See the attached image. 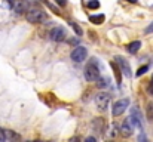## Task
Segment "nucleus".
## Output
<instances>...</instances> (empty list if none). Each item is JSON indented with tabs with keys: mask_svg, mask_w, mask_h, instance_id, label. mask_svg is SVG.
I'll list each match as a JSON object with an SVG mask.
<instances>
[{
	"mask_svg": "<svg viewBox=\"0 0 153 142\" xmlns=\"http://www.w3.org/2000/svg\"><path fill=\"white\" fill-rule=\"evenodd\" d=\"M129 3H137V0H128Z\"/></svg>",
	"mask_w": 153,
	"mask_h": 142,
	"instance_id": "nucleus-23",
	"label": "nucleus"
},
{
	"mask_svg": "<svg viewBox=\"0 0 153 142\" xmlns=\"http://www.w3.org/2000/svg\"><path fill=\"white\" fill-rule=\"evenodd\" d=\"M4 135H6V141H9V139H19V136L12 133L10 130H4Z\"/></svg>",
	"mask_w": 153,
	"mask_h": 142,
	"instance_id": "nucleus-17",
	"label": "nucleus"
},
{
	"mask_svg": "<svg viewBox=\"0 0 153 142\" xmlns=\"http://www.w3.org/2000/svg\"><path fill=\"white\" fill-rule=\"evenodd\" d=\"M85 141H97V138H92V136H91V138H86Z\"/></svg>",
	"mask_w": 153,
	"mask_h": 142,
	"instance_id": "nucleus-22",
	"label": "nucleus"
},
{
	"mask_svg": "<svg viewBox=\"0 0 153 142\" xmlns=\"http://www.w3.org/2000/svg\"><path fill=\"white\" fill-rule=\"evenodd\" d=\"M129 121L134 127H138L140 130H143V124H141V114L137 108H132L131 110V117H129Z\"/></svg>",
	"mask_w": 153,
	"mask_h": 142,
	"instance_id": "nucleus-8",
	"label": "nucleus"
},
{
	"mask_svg": "<svg viewBox=\"0 0 153 142\" xmlns=\"http://www.w3.org/2000/svg\"><path fill=\"white\" fill-rule=\"evenodd\" d=\"M83 76L88 82H97L100 79V67H98V61L97 59H91L88 62V65L85 67Z\"/></svg>",
	"mask_w": 153,
	"mask_h": 142,
	"instance_id": "nucleus-1",
	"label": "nucleus"
},
{
	"mask_svg": "<svg viewBox=\"0 0 153 142\" xmlns=\"http://www.w3.org/2000/svg\"><path fill=\"white\" fill-rule=\"evenodd\" d=\"M97 86H98V88H101V89L107 88V86H108V79H107V77H101V76H100V79L97 80Z\"/></svg>",
	"mask_w": 153,
	"mask_h": 142,
	"instance_id": "nucleus-14",
	"label": "nucleus"
},
{
	"mask_svg": "<svg viewBox=\"0 0 153 142\" xmlns=\"http://www.w3.org/2000/svg\"><path fill=\"white\" fill-rule=\"evenodd\" d=\"M104 19H105V16L104 15H91L89 16V21L92 22V24H97V25H100L104 22Z\"/></svg>",
	"mask_w": 153,
	"mask_h": 142,
	"instance_id": "nucleus-12",
	"label": "nucleus"
},
{
	"mask_svg": "<svg viewBox=\"0 0 153 142\" xmlns=\"http://www.w3.org/2000/svg\"><path fill=\"white\" fill-rule=\"evenodd\" d=\"M12 7L16 13H25L28 10V1L27 0H13L12 1Z\"/></svg>",
	"mask_w": 153,
	"mask_h": 142,
	"instance_id": "nucleus-9",
	"label": "nucleus"
},
{
	"mask_svg": "<svg viewBox=\"0 0 153 142\" xmlns=\"http://www.w3.org/2000/svg\"><path fill=\"white\" fill-rule=\"evenodd\" d=\"M86 56H88V50H86V47H83V46L74 47L71 50V53H70V58L74 62H83L86 59Z\"/></svg>",
	"mask_w": 153,
	"mask_h": 142,
	"instance_id": "nucleus-4",
	"label": "nucleus"
},
{
	"mask_svg": "<svg viewBox=\"0 0 153 142\" xmlns=\"http://www.w3.org/2000/svg\"><path fill=\"white\" fill-rule=\"evenodd\" d=\"M128 107H129V99H128V98H123V99L116 101V102L113 104V108H111L113 117H119L120 114H123Z\"/></svg>",
	"mask_w": 153,
	"mask_h": 142,
	"instance_id": "nucleus-3",
	"label": "nucleus"
},
{
	"mask_svg": "<svg viewBox=\"0 0 153 142\" xmlns=\"http://www.w3.org/2000/svg\"><path fill=\"white\" fill-rule=\"evenodd\" d=\"M86 6H88L89 9H98V7H100V1H98V0H89Z\"/></svg>",
	"mask_w": 153,
	"mask_h": 142,
	"instance_id": "nucleus-16",
	"label": "nucleus"
},
{
	"mask_svg": "<svg viewBox=\"0 0 153 142\" xmlns=\"http://www.w3.org/2000/svg\"><path fill=\"white\" fill-rule=\"evenodd\" d=\"M116 64L119 65L120 71H122V73H123L126 77H132L131 67H129V64H128V61H126L125 58H122V56H116Z\"/></svg>",
	"mask_w": 153,
	"mask_h": 142,
	"instance_id": "nucleus-7",
	"label": "nucleus"
},
{
	"mask_svg": "<svg viewBox=\"0 0 153 142\" xmlns=\"http://www.w3.org/2000/svg\"><path fill=\"white\" fill-rule=\"evenodd\" d=\"M70 27H71V28L74 30L76 36H82V34H83V33H82V28H80V27H79V25H77L76 22H70Z\"/></svg>",
	"mask_w": 153,
	"mask_h": 142,
	"instance_id": "nucleus-15",
	"label": "nucleus"
},
{
	"mask_svg": "<svg viewBox=\"0 0 153 142\" xmlns=\"http://www.w3.org/2000/svg\"><path fill=\"white\" fill-rule=\"evenodd\" d=\"M55 1H56L59 6H65V4H67V0H55Z\"/></svg>",
	"mask_w": 153,
	"mask_h": 142,
	"instance_id": "nucleus-21",
	"label": "nucleus"
},
{
	"mask_svg": "<svg viewBox=\"0 0 153 142\" xmlns=\"http://www.w3.org/2000/svg\"><path fill=\"white\" fill-rule=\"evenodd\" d=\"M132 129H134V126L131 124L129 118H126V120L122 123V126H120V135H122L123 138H129V136L132 135Z\"/></svg>",
	"mask_w": 153,
	"mask_h": 142,
	"instance_id": "nucleus-10",
	"label": "nucleus"
},
{
	"mask_svg": "<svg viewBox=\"0 0 153 142\" xmlns=\"http://www.w3.org/2000/svg\"><path fill=\"white\" fill-rule=\"evenodd\" d=\"M65 36H67V33H65V30L62 27H55V28H52L51 31H49V39H51L52 42H56V43L64 42L65 40Z\"/></svg>",
	"mask_w": 153,
	"mask_h": 142,
	"instance_id": "nucleus-5",
	"label": "nucleus"
},
{
	"mask_svg": "<svg viewBox=\"0 0 153 142\" xmlns=\"http://www.w3.org/2000/svg\"><path fill=\"white\" fill-rule=\"evenodd\" d=\"M110 101H111L110 95L104 93V92H102V93H98L97 95V98H95V104H97V107H98L100 111H105V110L108 108Z\"/></svg>",
	"mask_w": 153,
	"mask_h": 142,
	"instance_id": "nucleus-6",
	"label": "nucleus"
},
{
	"mask_svg": "<svg viewBox=\"0 0 153 142\" xmlns=\"http://www.w3.org/2000/svg\"><path fill=\"white\" fill-rule=\"evenodd\" d=\"M6 141V135H4V130L0 127V142H4Z\"/></svg>",
	"mask_w": 153,
	"mask_h": 142,
	"instance_id": "nucleus-20",
	"label": "nucleus"
},
{
	"mask_svg": "<svg viewBox=\"0 0 153 142\" xmlns=\"http://www.w3.org/2000/svg\"><path fill=\"white\" fill-rule=\"evenodd\" d=\"M25 18H27V21H28V22H31V24H39V22L45 21V18H46V16H45V12H43L42 9L31 7V9H28V10H27Z\"/></svg>",
	"mask_w": 153,
	"mask_h": 142,
	"instance_id": "nucleus-2",
	"label": "nucleus"
},
{
	"mask_svg": "<svg viewBox=\"0 0 153 142\" xmlns=\"http://www.w3.org/2000/svg\"><path fill=\"white\" fill-rule=\"evenodd\" d=\"M147 70H149V65H144V67H140V68H138V71L135 73V76H137V77H140V76H143V74H144V73H146Z\"/></svg>",
	"mask_w": 153,
	"mask_h": 142,
	"instance_id": "nucleus-18",
	"label": "nucleus"
},
{
	"mask_svg": "<svg viewBox=\"0 0 153 142\" xmlns=\"http://www.w3.org/2000/svg\"><path fill=\"white\" fill-rule=\"evenodd\" d=\"M117 135H120V127L117 126V124H111L110 126V132H108V136L110 138H114V136H117Z\"/></svg>",
	"mask_w": 153,
	"mask_h": 142,
	"instance_id": "nucleus-13",
	"label": "nucleus"
},
{
	"mask_svg": "<svg viewBox=\"0 0 153 142\" xmlns=\"http://www.w3.org/2000/svg\"><path fill=\"white\" fill-rule=\"evenodd\" d=\"M144 33H146V34H152V33H153V22H152V24H149V25L146 27Z\"/></svg>",
	"mask_w": 153,
	"mask_h": 142,
	"instance_id": "nucleus-19",
	"label": "nucleus"
},
{
	"mask_svg": "<svg viewBox=\"0 0 153 142\" xmlns=\"http://www.w3.org/2000/svg\"><path fill=\"white\" fill-rule=\"evenodd\" d=\"M140 47H141V42H140V40H135V42H132V43H129V45L126 46V50L134 55V53H137V52L140 50Z\"/></svg>",
	"mask_w": 153,
	"mask_h": 142,
	"instance_id": "nucleus-11",
	"label": "nucleus"
}]
</instances>
